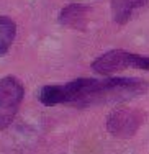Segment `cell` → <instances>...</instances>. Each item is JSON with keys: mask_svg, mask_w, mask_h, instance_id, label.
<instances>
[{"mask_svg": "<svg viewBox=\"0 0 149 154\" xmlns=\"http://www.w3.org/2000/svg\"><path fill=\"white\" fill-rule=\"evenodd\" d=\"M141 123H143V115L138 110L118 108L110 113L107 120V128L111 134L118 138H131Z\"/></svg>", "mask_w": 149, "mask_h": 154, "instance_id": "cell-4", "label": "cell"}, {"mask_svg": "<svg viewBox=\"0 0 149 154\" xmlns=\"http://www.w3.org/2000/svg\"><path fill=\"white\" fill-rule=\"evenodd\" d=\"M15 33L17 26L13 20H10L8 17H0V56H3L12 46Z\"/></svg>", "mask_w": 149, "mask_h": 154, "instance_id": "cell-7", "label": "cell"}, {"mask_svg": "<svg viewBox=\"0 0 149 154\" xmlns=\"http://www.w3.org/2000/svg\"><path fill=\"white\" fill-rule=\"evenodd\" d=\"M144 87V82L126 77L75 79L62 85V103L81 108L102 103H116L141 94Z\"/></svg>", "mask_w": 149, "mask_h": 154, "instance_id": "cell-1", "label": "cell"}, {"mask_svg": "<svg viewBox=\"0 0 149 154\" xmlns=\"http://www.w3.org/2000/svg\"><path fill=\"white\" fill-rule=\"evenodd\" d=\"M39 100L46 107L62 103V85H46L39 92Z\"/></svg>", "mask_w": 149, "mask_h": 154, "instance_id": "cell-8", "label": "cell"}, {"mask_svg": "<svg viewBox=\"0 0 149 154\" xmlns=\"http://www.w3.org/2000/svg\"><path fill=\"white\" fill-rule=\"evenodd\" d=\"M23 85L12 75H7L0 80V130L12 123L20 102L23 100Z\"/></svg>", "mask_w": 149, "mask_h": 154, "instance_id": "cell-3", "label": "cell"}, {"mask_svg": "<svg viewBox=\"0 0 149 154\" xmlns=\"http://www.w3.org/2000/svg\"><path fill=\"white\" fill-rule=\"evenodd\" d=\"M92 69L100 75H110L113 72L123 71V69H143L149 71V57L133 54L123 49L108 51L107 54L100 56L93 61Z\"/></svg>", "mask_w": 149, "mask_h": 154, "instance_id": "cell-2", "label": "cell"}, {"mask_svg": "<svg viewBox=\"0 0 149 154\" xmlns=\"http://www.w3.org/2000/svg\"><path fill=\"white\" fill-rule=\"evenodd\" d=\"M85 13L87 8L82 5H69L61 12V23L66 26L72 28H82V25H85Z\"/></svg>", "mask_w": 149, "mask_h": 154, "instance_id": "cell-6", "label": "cell"}, {"mask_svg": "<svg viewBox=\"0 0 149 154\" xmlns=\"http://www.w3.org/2000/svg\"><path fill=\"white\" fill-rule=\"evenodd\" d=\"M149 3V0H113L111 2V10H113V18L116 23L123 25L128 20H131L134 12L139 8H144Z\"/></svg>", "mask_w": 149, "mask_h": 154, "instance_id": "cell-5", "label": "cell"}]
</instances>
